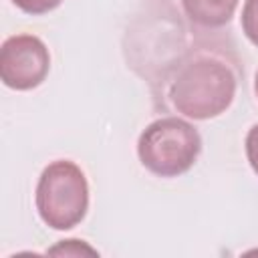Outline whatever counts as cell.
<instances>
[{"label":"cell","mask_w":258,"mask_h":258,"mask_svg":"<svg viewBox=\"0 0 258 258\" xmlns=\"http://www.w3.org/2000/svg\"><path fill=\"white\" fill-rule=\"evenodd\" d=\"M34 202L40 220L48 228H75L89 208V183L83 169L69 159L48 163L38 177Z\"/></svg>","instance_id":"cell-2"},{"label":"cell","mask_w":258,"mask_h":258,"mask_svg":"<svg viewBox=\"0 0 258 258\" xmlns=\"http://www.w3.org/2000/svg\"><path fill=\"white\" fill-rule=\"evenodd\" d=\"M254 91H256V97H258V71H256V81H254Z\"/></svg>","instance_id":"cell-10"},{"label":"cell","mask_w":258,"mask_h":258,"mask_svg":"<svg viewBox=\"0 0 258 258\" xmlns=\"http://www.w3.org/2000/svg\"><path fill=\"white\" fill-rule=\"evenodd\" d=\"M246 157H248L254 173L258 175V123L252 125L246 135Z\"/></svg>","instance_id":"cell-8"},{"label":"cell","mask_w":258,"mask_h":258,"mask_svg":"<svg viewBox=\"0 0 258 258\" xmlns=\"http://www.w3.org/2000/svg\"><path fill=\"white\" fill-rule=\"evenodd\" d=\"M50 69L46 44L34 34H14L0 48V79L16 91L38 87Z\"/></svg>","instance_id":"cell-4"},{"label":"cell","mask_w":258,"mask_h":258,"mask_svg":"<svg viewBox=\"0 0 258 258\" xmlns=\"http://www.w3.org/2000/svg\"><path fill=\"white\" fill-rule=\"evenodd\" d=\"M202 151L198 129L179 117H161L149 123L137 141V155L145 169L159 177L185 173Z\"/></svg>","instance_id":"cell-3"},{"label":"cell","mask_w":258,"mask_h":258,"mask_svg":"<svg viewBox=\"0 0 258 258\" xmlns=\"http://www.w3.org/2000/svg\"><path fill=\"white\" fill-rule=\"evenodd\" d=\"M242 30L252 44L258 46V0H246L242 8Z\"/></svg>","instance_id":"cell-6"},{"label":"cell","mask_w":258,"mask_h":258,"mask_svg":"<svg viewBox=\"0 0 258 258\" xmlns=\"http://www.w3.org/2000/svg\"><path fill=\"white\" fill-rule=\"evenodd\" d=\"M236 95V77L216 58H198L185 64L171 83L169 97L177 113L189 119H212L224 113Z\"/></svg>","instance_id":"cell-1"},{"label":"cell","mask_w":258,"mask_h":258,"mask_svg":"<svg viewBox=\"0 0 258 258\" xmlns=\"http://www.w3.org/2000/svg\"><path fill=\"white\" fill-rule=\"evenodd\" d=\"M187 18L200 26L218 28L230 22L238 0H181Z\"/></svg>","instance_id":"cell-5"},{"label":"cell","mask_w":258,"mask_h":258,"mask_svg":"<svg viewBox=\"0 0 258 258\" xmlns=\"http://www.w3.org/2000/svg\"><path fill=\"white\" fill-rule=\"evenodd\" d=\"M26 14H44L54 10L62 0H12Z\"/></svg>","instance_id":"cell-7"},{"label":"cell","mask_w":258,"mask_h":258,"mask_svg":"<svg viewBox=\"0 0 258 258\" xmlns=\"http://www.w3.org/2000/svg\"><path fill=\"white\" fill-rule=\"evenodd\" d=\"M58 252H64V254H97V250L89 248L81 240H62L60 246L50 248V254H58Z\"/></svg>","instance_id":"cell-9"}]
</instances>
